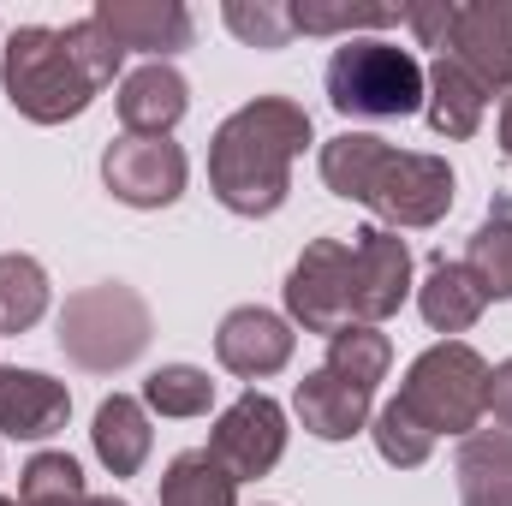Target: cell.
I'll return each mask as SVG.
<instances>
[{
  "mask_svg": "<svg viewBox=\"0 0 512 506\" xmlns=\"http://www.w3.org/2000/svg\"><path fill=\"white\" fill-rule=\"evenodd\" d=\"M495 137H501V155L512 161V96L501 102V126H495Z\"/></svg>",
  "mask_w": 512,
  "mask_h": 506,
  "instance_id": "obj_33",
  "label": "cell"
},
{
  "mask_svg": "<svg viewBox=\"0 0 512 506\" xmlns=\"http://www.w3.org/2000/svg\"><path fill=\"white\" fill-rule=\"evenodd\" d=\"M90 18L120 42V54H149L161 66L173 54H185L191 36H197V18L179 0H96Z\"/></svg>",
  "mask_w": 512,
  "mask_h": 506,
  "instance_id": "obj_13",
  "label": "cell"
},
{
  "mask_svg": "<svg viewBox=\"0 0 512 506\" xmlns=\"http://www.w3.org/2000/svg\"><path fill=\"white\" fill-rule=\"evenodd\" d=\"M429 78V96H423V114H429V126L435 137H477L483 131V114H489V90L465 72V66H453L447 54L423 72Z\"/></svg>",
  "mask_w": 512,
  "mask_h": 506,
  "instance_id": "obj_20",
  "label": "cell"
},
{
  "mask_svg": "<svg viewBox=\"0 0 512 506\" xmlns=\"http://www.w3.org/2000/svg\"><path fill=\"white\" fill-rule=\"evenodd\" d=\"M286 322L334 340L352 328V251L340 239H310L286 274Z\"/></svg>",
  "mask_w": 512,
  "mask_h": 506,
  "instance_id": "obj_7",
  "label": "cell"
},
{
  "mask_svg": "<svg viewBox=\"0 0 512 506\" xmlns=\"http://www.w3.org/2000/svg\"><path fill=\"white\" fill-rule=\"evenodd\" d=\"M209 405H215V381L197 364H161L143 381V411L155 417H209Z\"/></svg>",
  "mask_w": 512,
  "mask_h": 506,
  "instance_id": "obj_26",
  "label": "cell"
},
{
  "mask_svg": "<svg viewBox=\"0 0 512 506\" xmlns=\"http://www.w3.org/2000/svg\"><path fill=\"white\" fill-rule=\"evenodd\" d=\"M322 370H334L340 381L376 393V381H387V370H393V340L382 328H370V322H352V328H340L328 340V364Z\"/></svg>",
  "mask_w": 512,
  "mask_h": 506,
  "instance_id": "obj_24",
  "label": "cell"
},
{
  "mask_svg": "<svg viewBox=\"0 0 512 506\" xmlns=\"http://www.w3.org/2000/svg\"><path fill=\"white\" fill-rule=\"evenodd\" d=\"M161 506H239V483L209 447H191L161 471Z\"/></svg>",
  "mask_w": 512,
  "mask_h": 506,
  "instance_id": "obj_22",
  "label": "cell"
},
{
  "mask_svg": "<svg viewBox=\"0 0 512 506\" xmlns=\"http://www.w3.org/2000/svg\"><path fill=\"white\" fill-rule=\"evenodd\" d=\"M84 506H126V501H114V495H90Z\"/></svg>",
  "mask_w": 512,
  "mask_h": 506,
  "instance_id": "obj_34",
  "label": "cell"
},
{
  "mask_svg": "<svg viewBox=\"0 0 512 506\" xmlns=\"http://www.w3.org/2000/svg\"><path fill=\"white\" fill-rule=\"evenodd\" d=\"M465 274L483 286V298L489 304H507L512 298V203L501 197L495 209H489V221L465 239Z\"/></svg>",
  "mask_w": 512,
  "mask_h": 506,
  "instance_id": "obj_21",
  "label": "cell"
},
{
  "mask_svg": "<svg viewBox=\"0 0 512 506\" xmlns=\"http://www.w3.org/2000/svg\"><path fill=\"white\" fill-rule=\"evenodd\" d=\"M453 18H459V0H423V6H405V30L417 36V48H435V54H447V42H453Z\"/></svg>",
  "mask_w": 512,
  "mask_h": 506,
  "instance_id": "obj_31",
  "label": "cell"
},
{
  "mask_svg": "<svg viewBox=\"0 0 512 506\" xmlns=\"http://www.w3.org/2000/svg\"><path fill=\"white\" fill-rule=\"evenodd\" d=\"M191 161L173 137H114L102 149V185L114 191V203L126 209H173L185 197Z\"/></svg>",
  "mask_w": 512,
  "mask_h": 506,
  "instance_id": "obj_8",
  "label": "cell"
},
{
  "mask_svg": "<svg viewBox=\"0 0 512 506\" xmlns=\"http://www.w3.org/2000/svg\"><path fill=\"white\" fill-rule=\"evenodd\" d=\"M221 24L245 48H262V54H274V48L292 42V6L286 0H227L221 6Z\"/></svg>",
  "mask_w": 512,
  "mask_h": 506,
  "instance_id": "obj_29",
  "label": "cell"
},
{
  "mask_svg": "<svg viewBox=\"0 0 512 506\" xmlns=\"http://www.w3.org/2000/svg\"><path fill=\"white\" fill-rule=\"evenodd\" d=\"M322 185L346 203H364L393 233H423L453 209V167L423 149H393L376 131H340L316 155Z\"/></svg>",
  "mask_w": 512,
  "mask_h": 506,
  "instance_id": "obj_1",
  "label": "cell"
},
{
  "mask_svg": "<svg viewBox=\"0 0 512 506\" xmlns=\"http://www.w3.org/2000/svg\"><path fill=\"white\" fill-rule=\"evenodd\" d=\"M417 310H423V322L435 328V334H465V328H477L483 322V310H489V298H483V286L465 274V262H447V256H435L429 262V274H423V286H417Z\"/></svg>",
  "mask_w": 512,
  "mask_h": 506,
  "instance_id": "obj_19",
  "label": "cell"
},
{
  "mask_svg": "<svg viewBox=\"0 0 512 506\" xmlns=\"http://www.w3.org/2000/svg\"><path fill=\"white\" fill-rule=\"evenodd\" d=\"M66 42H72V54L84 60V72L96 78V90H108V84L120 78V60H126V54H120V42H114V36L96 24V18H78V24H66Z\"/></svg>",
  "mask_w": 512,
  "mask_h": 506,
  "instance_id": "obj_30",
  "label": "cell"
},
{
  "mask_svg": "<svg viewBox=\"0 0 512 506\" xmlns=\"http://www.w3.org/2000/svg\"><path fill=\"white\" fill-rule=\"evenodd\" d=\"M352 322L382 328L411 298V245L393 227H364L352 233Z\"/></svg>",
  "mask_w": 512,
  "mask_h": 506,
  "instance_id": "obj_10",
  "label": "cell"
},
{
  "mask_svg": "<svg viewBox=\"0 0 512 506\" xmlns=\"http://www.w3.org/2000/svg\"><path fill=\"white\" fill-rule=\"evenodd\" d=\"M447 60L465 66L489 96H512V0H465Z\"/></svg>",
  "mask_w": 512,
  "mask_h": 506,
  "instance_id": "obj_11",
  "label": "cell"
},
{
  "mask_svg": "<svg viewBox=\"0 0 512 506\" xmlns=\"http://www.w3.org/2000/svg\"><path fill=\"white\" fill-rule=\"evenodd\" d=\"M90 447L108 465V477H137L143 459H149V447H155V429H149L143 399H131V393L102 399L96 405V423H90Z\"/></svg>",
  "mask_w": 512,
  "mask_h": 506,
  "instance_id": "obj_17",
  "label": "cell"
},
{
  "mask_svg": "<svg viewBox=\"0 0 512 506\" xmlns=\"http://www.w3.org/2000/svg\"><path fill=\"white\" fill-rule=\"evenodd\" d=\"M0 506H24V501H18V495H0Z\"/></svg>",
  "mask_w": 512,
  "mask_h": 506,
  "instance_id": "obj_35",
  "label": "cell"
},
{
  "mask_svg": "<svg viewBox=\"0 0 512 506\" xmlns=\"http://www.w3.org/2000/svg\"><path fill=\"white\" fill-rule=\"evenodd\" d=\"M292 6V36H358V30H387L405 24L399 6H352V0H286Z\"/></svg>",
  "mask_w": 512,
  "mask_h": 506,
  "instance_id": "obj_25",
  "label": "cell"
},
{
  "mask_svg": "<svg viewBox=\"0 0 512 506\" xmlns=\"http://www.w3.org/2000/svg\"><path fill=\"white\" fill-rule=\"evenodd\" d=\"M114 108H120L126 137H167V131L185 120V108H191V84H185L173 66L149 60V66H137V72L120 78Z\"/></svg>",
  "mask_w": 512,
  "mask_h": 506,
  "instance_id": "obj_16",
  "label": "cell"
},
{
  "mask_svg": "<svg viewBox=\"0 0 512 506\" xmlns=\"http://www.w3.org/2000/svg\"><path fill=\"white\" fill-rule=\"evenodd\" d=\"M48 316V268L24 251L0 256V334H30Z\"/></svg>",
  "mask_w": 512,
  "mask_h": 506,
  "instance_id": "obj_23",
  "label": "cell"
},
{
  "mask_svg": "<svg viewBox=\"0 0 512 506\" xmlns=\"http://www.w3.org/2000/svg\"><path fill=\"white\" fill-rule=\"evenodd\" d=\"M370 435H376V453H382L393 471H417V465H429V453H435V435H429L399 399H387L382 411L370 417Z\"/></svg>",
  "mask_w": 512,
  "mask_h": 506,
  "instance_id": "obj_28",
  "label": "cell"
},
{
  "mask_svg": "<svg viewBox=\"0 0 512 506\" xmlns=\"http://www.w3.org/2000/svg\"><path fill=\"white\" fill-rule=\"evenodd\" d=\"M209 453L233 471V483L268 477V471L280 465V453H286V411H280V399H268V393H256V387L239 393V399L215 417Z\"/></svg>",
  "mask_w": 512,
  "mask_h": 506,
  "instance_id": "obj_9",
  "label": "cell"
},
{
  "mask_svg": "<svg viewBox=\"0 0 512 506\" xmlns=\"http://www.w3.org/2000/svg\"><path fill=\"white\" fill-rule=\"evenodd\" d=\"M489 417L495 429H512V358L489 370Z\"/></svg>",
  "mask_w": 512,
  "mask_h": 506,
  "instance_id": "obj_32",
  "label": "cell"
},
{
  "mask_svg": "<svg viewBox=\"0 0 512 506\" xmlns=\"http://www.w3.org/2000/svg\"><path fill=\"white\" fill-rule=\"evenodd\" d=\"M328 102L334 114L346 120H405L423 108L429 96V78H423V60L387 36H352L328 54Z\"/></svg>",
  "mask_w": 512,
  "mask_h": 506,
  "instance_id": "obj_5",
  "label": "cell"
},
{
  "mask_svg": "<svg viewBox=\"0 0 512 506\" xmlns=\"http://www.w3.org/2000/svg\"><path fill=\"white\" fill-rule=\"evenodd\" d=\"M465 506H512V429H477L453 453Z\"/></svg>",
  "mask_w": 512,
  "mask_h": 506,
  "instance_id": "obj_18",
  "label": "cell"
},
{
  "mask_svg": "<svg viewBox=\"0 0 512 506\" xmlns=\"http://www.w3.org/2000/svg\"><path fill=\"white\" fill-rule=\"evenodd\" d=\"M155 334V316L143 304V292L126 280H102V286H84L60 304V352L72 370L84 376H120L143 358Z\"/></svg>",
  "mask_w": 512,
  "mask_h": 506,
  "instance_id": "obj_4",
  "label": "cell"
},
{
  "mask_svg": "<svg viewBox=\"0 0 512 506\" xmlns=\"http://www.w3.org/2000/svg\"><path fill=\"white\" fill-rule=\"evenodd\" d=\"M0 90L30 126H66L102 96L96 78L84 72V60L72 54L66 30H48V24H24V30L6 36V48H0Z\"/></svg>",
  "mask_w": 512,
  "mask_h": 506,
  "instance_id": "obj_3",
  "label": "cell"
},
{
  "mask_svg": "<svg viewBox=\"0 0 512 506\" xmlns=\"http://www.w3.org/2000/svg\"><path fill=\"white\" fill-rule=\"evenodd\" d=\"M72 417V387L42 370L0 364V435L6 441H48Z\"/></svg>",
  "mask_w": 512,
  "mask_h": 506,
  "instance_id": "obj_14",
  "label": "cell"
},
{
  "mask_svg": "<svg viewBox=\"0 0 512 506\" xmlns=\"http://www.w3.org/2000/svg\"><path fill=\"white\" fill-rule=\"evenodd\" d=\"M292 346H298L292 322L274 316V310H262V304H239V310H227L221 328H215V358H221L227 376H239V381L280 376V370L292 364Z\"/></svg>",
  "mask_w": 512,
  "mask_h": 506,
  "instance_id": "obj_12",
  "label": "cell"
},
{
  "mask_svg": "<svg viewBox=\"0 0 512 506\" xmlns=\"http://www.w3.org/2000/svg\"><path fill=\"white\" fill-rule=\"evenodd\" d=\"M399 405L441 441V435H477V423L489 417V364L477 346L465 340H435L429 352L411 358V370L399 381Z\"/></svg>",
  "mask_w": 512,
  "mask_h": 506,
  "instance_id": "obj_6",
  "label": "cell"
},
{
  "mask_svg": "<svg viewBox=\"0 0 512 506\" xmlns=\"http://www.w3.org/2000/svg\"><path fill=\"white\" fill-rule=\"evenodd\" d=\"M18 501L24 506H84L90 489H84V471L72 453H36L18 477Z\"/></svg>",
  "mask_w": 512,
  "mask_h": 506,
  "instance_id": "obj_27",
  "label": "cell"
},
{
  "mask_svg": "<svg viewBox=\"0 0 512 506\" xmlns=\"http://www.w3.org/2000/svg\"><path fill=\"white\" fill-rule=\"evenodd\" d=\"M370 399L376 393L340 381L334 370H310V376L292 387V411H298L304 435H316V441H352V435H364L370 417H376Z\"/></svg>",
  "mask_w": 512,
  "mask_h": 506,
  "instance_id": "obj_15",
  "label": "cell"
},
{
  "mask_svg": "<svg viewBox=\"0 0 512 506\" xmlns=\"http://www.w3.org/2000/svg\"><path fill=\"white\" fill-rule=\"evenodd\" d=\"M316 143L310 114L292 96H256L209 137V191L221 209L262 221L292 191V161Z\"/></svg>",
  "mask_w": 512,
  "mask_h": 506,
  "instance_id": "obj_2",
  "label": "cell"
}]
</instances>
